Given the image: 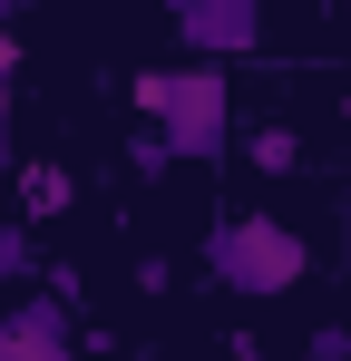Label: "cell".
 <instances>
[{
	"instance_id": "cell-1",
	"label": "cell",
	"mask_w": 351,
	"mask_h": 361,
	"mask_svg": "<svg viewBox=\"0 0 351 361\" xmlns=\"http://www.w3.org/2000/svg\"><path fill=\"white\" fill-rule=\"evenodd\" d=\"M205 274H215L234 302H283L292 283L312 274V244L292 235L283 215H264V205H225V215L205 225Z\"/></svg>"
},
{
	"instance_id": "cell-2",
	"label": "cell",
	"mask_w": 351,
	"mask_h": 361,
	"mask_svg": "<svg viewBox=\"0 0 351 361\" xmlns=\"http://www.w3.org/2000/svg\"><path fill=\"white\" fill-rule=\"evenodd\" d=\"M137 108H147V127L166 137L185 166L234 157V88H225V68H137Z\"/></svg>"
},
{
	"instance_id": "cell-3",
	"label": "cell",
	"mask_w": 351,
	"mask_h": 361,
	"mask_svg": "<svg viewBox=\"0 0 351 361\" xmlns=\"http://www.w3.org/2000/svg\"><path fill=\"white\" fill-rule=\"evenodd\" d=\"M176 39L195 49V59H244L254 39H264V20H273V0H166Z\"/></svg>"
},
{
	"instance_id": "cell-4",
	"label": "cell",
	"mask_w": 351,
	"mask_h": 361,
	"mask_svg": "<svg viewBox=\"0 0 351 361\" xmlns=\"http://www.w3.org/2000/svg\"><path fill=\"white\" fill-rule=\"evenodd\" d=\"M0 361H78L68 302H0Z\"/></svg>"
},
{
	"instance_id": "cell-5",
	"label": "cell",
	"mask_w": 351,
	"mask_h": 361,
	"mask_svg": "<svg viewBox=\"0 0 351 361\" xmlns=\"http://www.w3.org/2000/svg\"><path fill=\"white\" fill-rule=\"evenodd\" d=\"M68 195H78L68 166H20V215H39V225H49V215H68Z\"/></svg>"
},
{
	"instance_id": "cell-6",
	"label": "cell",
	"mask_w": 351,
	"mask_h": 361,
	"mask_svg": "<svg viewBox=\"0 0 351 361\" xmlns=\"http://www.w3.org/2000/svg\"><path fill=\"white\" fill-rule=\"evenodd\" d=\"M234 147H244L264 176H292V166H302V137H292V127H254V137H234Z\"/></svg>"
},
{
	"instance_id": "cell-7",
	"label": "cell",
	"mask_w": 351,
	"mask_h": 361,
	"mask_svg": "<svg viewBox=\"0 0 351 361\" xmlns=\"http://www.w3.org/2000/svg\"><path fill=\"white\" fill-rule=\"evenodd\" d=\"M127 166H137V176H166V166H176V147H166V137H156V127H147V137L127 147Z\"/></svg>"
},
{
	"instance_id": "cell-8",
	"label": "cell",
	"mask_w": 351,
	"mask_h": 361,
	"mask_svg": "<svg viewBox=\"0 0 351 361\" xmlns=\"http://www.w3.org/2000/svg\"><path fill=\"white\" fill-rule=\"evenodd\" d=\"M302 361H351V332H342V322H322V332L302 342Z\"/></svg>"
},
{
	"instance_id": "cell-9",
	"label": "cell",
	"mask_w": 351,
	"mask_h": 361,
	"mask_svg": "<svg viewBox=\"0 0 351 361\" xmlns=\"http://www.w3.org/2000/svg\"><path fill=\"white\" fill-rule=\"evenodd\" d=\"M10 274H30V235H20V225H0V283H10Z\"/></svg>"
},
{
	"instance_id": "cell-10",
	"label": "cell",
	"mask_w": 351,
	"mask_h": 361,
	"mask_svg": "<svg viewBox=\"0 0 351 361\" xmlns=\"http://www.w3.org/2000/svg\"><path fill=\"white\" fill-rule=\"evenodd\" d=\"M0 166H10V78H0Z\"/></svg>"
},
{
	"instance_id": "cell-11",
	"label": "cell",
	"mask_w": 351,
	"mask_h": 361,
	"mask_svg": "<svg viewBox=\"0 0 351 361\" xmlns=\"http://www.w3.org/2000/svg\"><path fill=\"white\" fill-rule=\"evenodd\" d=\"M10 68H20V49H10V39H0V78H10Z\"/></svg>"
},
{
	"instance_id": "cell-12",
	"label": "cell",
	"mask_w": 351,
	"mask_h": 361,
	"mask_svg": "<svg viewBox=\"0 0 351 361\" xmlns=\"http://www.w3.org/2000/svg\"><path fill=\"white\" fill-rule=\"evenodd\" d=\"M342 108H351V88H342Z\"/></svg>"
},
{
	"instance_id": "cell-13",
	"label": "cell",
	"mask_w": 351,
	"mask_h": 361,
	"mask_svg": "<svg viewBox=\"0 0 351 361\" xmlns=\"http://www.w3.org/2000/svg\"><path fill=\"white\" fill-rule=\"evenodd\" d=\"M0 10H10V0H0Z\"/></svg>"
}]
</instances>
